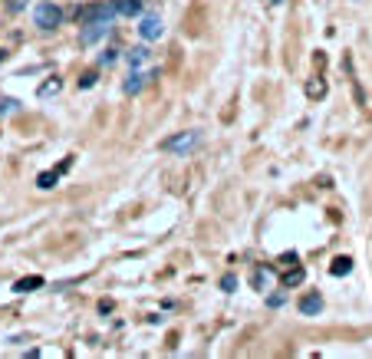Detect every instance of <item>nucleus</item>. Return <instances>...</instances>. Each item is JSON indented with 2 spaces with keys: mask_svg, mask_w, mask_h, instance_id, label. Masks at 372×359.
Segmentation results:
<instances>
[{
  "mask_svg": "<svg viewBox=\"0 0 372 359\" xmlns=\"http://www.w3.org/2000/svg\"><path fill=\"white\" fill-rule=\"evenodd\" d=\"M33 23H37L40 30H56L63 23V10L53 0H40V3L33 7Z\"/></svg>",
  "mask_w": 372,
  "mask_h": 359,
  "instance_id": "obj_1",
  "label": "nucleus"
},
{
  "mask_svg": "<svg viewBox=\"0 0 372 359\" xmlns=\"http://www.w3.org/2000/svg\"><path fill=\"white\" fill-rule=\"evenodd\" d=\"M198 142H201V132L198 129H188V132H178V135H172V139H165L162 149L172 152V155H188V152L198 149Z\"/></svg>",
  "mask_w": 372,
  "mask_h": 359,
  "instance_id": "obj_2",
  "label": "nucleus"
},
{
  "mask_svg": "<svg viewBox=\"0 0 372 359\" xmlns=\"http://www.w3.org/2000/svg\"><path fill=\"white\" fill-rule=\"evenodd\" d=\"M109 30H112V20H92V23H83V30H79V43L83 46L99 43L103 37H109Z\"/></svg>",
  "mask_w": 372,
  "mask_h": 359,
  "instance_id": "obj_3",
  "label": "nucleus"
},
{
  "mask_svg": "<svg viewBox=\"0 0 372 359\" xmlns=\"http://www.w3.org/2000/svg\"><path fill=\"white\" fill-rule=\"evenodd\" d=\"M112 17H116V7L99 0V3H90V7H83V10L76 14V20H79V27H83V23H92V20H112Z\"/></svg>",
  "mask_w": 372,
  "mask_h": 359,
  "instance_id": "obj_4",
  "label": "nucleus"
},
{
  "mask_svg": "<svg viewBox=\"0 0 372 359\" xmlns=\"http://www.w3.org/2000/svg\"><path fill=\"white\" fill-rule=\"evenodd\" d=\"M162 33H165V23H162V17H158V14H149V17H142V20H138V37H142L145 43L158 40Z\"/></svg>",
  "mask_w": 372,
  "mask_h": 359,
  "instance_id": "obj_5",
  "label": "nucleus"
},
{
  "mask_svg": "<svg viewBox=\"0 0 372 359\" xmlns=\"http://www.w3.org/2000/svg\"><path fill=\"white\" fill-rule=\"evenodd\" d=\"M149 79H152V73H142V66H138V70H132L129 79L122 83V90H125V96H135V92H142V86H145Z\"/></svg>",
  "mask_w": 372,
  "mask_h": 359,
  "instance_id": "obj_6",
  "label": "nucleus"
},
{
  "mask_svg": "<svg viewBox=\"0 0 372 359\" xmlns=\"http://www.w3.org/2000/svg\"><path fill=\"white\" fill-rule=\"evenodd\" d=\"M300 314H303V316L323 314V297H320V294H307V297L300 300Z\"/></svg>",
  "mask_w": 372,
  "mask_h": 359,
  "instance_id": "obj_7",
  "label": "nucleus"
},
{
  "mask_svg": "<svg viewBox=\"0 0 372 359\" xmlns=\"http://www.w3.org/2000/svg\"><path fill=\"white\" fill-rule=\"evenodd\" d=\"M125 60H129L132 70H138V66H145V63L152 60V50H149V46H135V50H129V57H125Z\"/></svg>",
  "mask_w": 372,
  "mask_h": 359,
  "instance_id": "obj_8",
  "label": "nucleus"
},
{
  "mask_svg": "<svg viewBox=\"0 0 372 359\" xmlns=\"http://www.w3.org/2000/svg\"><path fill=\"white\" fill-rule=\"evenodd\" d=\"M280 284L283 287H300V284H303V267H300V264H290V267L283 270Z\"/></svg>",
  "mask_w": 372,
  "mask_h": 359,
  "instance_id": "obj_9",
  "label": "nucleus"
},
{
  "mask_svg": "<svg viewBox=\"0 0 372 359\" xmlns=\"http://www.w3.org/2000/svg\"><path fill=\"white\" fill-rule=\"evenodd\" d=\"M112 7H116V14H122V17H138L142 14V0H116Z\"/></svg>",
  "mask_w": 372,
  "mask_h": 359,
  "instance_id": "obj_10",
  "label": "nucleus"
},
{
  "mask_svg": "<svg viewBox=\"0 0 372 359\" xmlns=\"http://www.w3.org/2000/svg\"><path fill=\"white\" fill-rule=\"evenodd\" d=\"M303 92H307L310 99H323V96H327V83H323L320 76H313V79H307V86H303Z\"/></svg>",
  "mask_w": 372,
  "mask_h": 359,
  "instance_id": "obj_11",
  "label": "nucleus"
},
{
  "mask_svg": "<svg viewBox=\"0 0 372 359\" xmlns=\"http://www.w3.org/2000/svg\"><path fill=\"white\" fill-rule=\"evenodd\" d=\"M273 274H277V270H270L267 264H260V267L254 270V287H257V290H267V284L273 280Z\"/></svg>",
  "mask_w": 372,
  "mask_h": 359,
  "instance_id": "obj_12",
  "label": "nucleus"
},
{
  "mask_svg": "<svg viewBox=\"0 0 372 359\" xmlns=\"http://www.w3.org/2000/svg\"><path fill=\"white\" fill-rule=\"evenodd\" d=\"M37 287H43V277H37V274H33V277H23V280H17L14 290H17V294H30V290H37Z\"/></svg>",
  "mask_w": 372,
  "mask_h": 359,
  "instance_id": "obj_13",
  "label": "nucleus"
},
{
  "mask_svg": "<svg viewBox=\"0 0 372 359\" xmlns=\"http://www.w3.org/2000/svg\"><path fill=\"white\" fill-rule=\"evenodd\" d=\"M56 181H60V172H40L37 175V188L50 192V188H56Z\"/></svg>",
  "mask_w": 372,
  "mask_h": 359,
  "instance_id": "obj_14",
  "label": "nucleus"
},
{
  "mask_svg": "<svg viewBox=\"0 0 372 359\" xmlns=\"http://www.w3.org/2000/svg\"><path fill=\"white\" fill-rule=\"evenodd\" d=\"M349 270H353V260H349V257H336V260L329 264V274H333V277H346Z\"/></svg>",
  "mask_w": 372,
  "mask_h": 359,
  "instance_id": "obj_15",
  "label": "nucleus"
},
{
  "mask_svg": "<svg viewBox=\"0 0 372 359\" xmlns=\"http://www.w3.org/2000/svg\"><path fill=\"white\" fill-rule=\"evenodd\" d=\"M60 90H63V79H56V76H53L50 83H43V86L37 90V96H40V99H50V96H56Z\"/></svg>",
  "mask_w": 372,
  "mask_h": 359,
  "instance_id": "obj_16",
  "label": "nucleus"
},
{
  "mask_svg": "<svg viewBox=\"0 0 372 359\" xmlns=\"http://www.w3.org/2000/svg\"><path fill=\"white\" fill-rule=\"evenodd\" d=\"M234 287H238V277H234V274H224V277H221V290H224V294H231Z\"/></svg>",
  "mask_w": 372,
  "mask_h": 359,
  "instance_id": "obj_17",
  "label": "nucleus"
},
{
  "mask_svg": "<svg viewBox=\"0 0 372 359\" xmlns=\"http://www.w3.org/2000/svg\"><path fill=\"white\" fill-rule=\"evenodd\" d=\"M283 303H287L283 294H270V297H267V307H283Z\"/></svg>",
  "mask_w": 372,
  "mask_h": 359,
  "instance_id": "obj_18",
  "label": "nucleus"
},
{
  "mask_svg": "<svg viewBox=\"0 0 372 359\" xmlns=\"http://www.w3.org/2000/svg\"><path fill=\"white\" fill-rule=\"evenodd\" d=\"M92 83H96V73H86L83 79H79V90H90Z\"/></svg>",
  "mask_w": 372,
  "mask_h": 359,
  "instance_id": "obj_19",
  "label": "nucleus"
},
{
  "mask_svg": "<svg viewBox=\"0 0 372 359\" xmlns=\"http://www.w3.org/2000/svg\"><path fill=\"white\" fill-rule=\"evenodd\" d=\"M99 63H103V66H109V63H116V50H105L103 57H99Z\"/></svg>",
  "mask_w": 372,
  "mask_h": 359,
  "instance_id": "obj_20",
  "label": "nucleus"
},
{
  "mask_svg": "<svg viewBox=\"0 0 372 359\" xmlns=\"http://www.w3.org/2000/svg\"><path fill=\"white\" fill-rule=\"evenodd\" d=\"M277 3H283V0H270V7H277Z\"/></svg>",
  "mask_w": 372,
  "mask_h": 359,
  "instance_id": "obj_21",
  "label": "nucleus"
},
{
  "mask_svg": "<svg viewBox=\"0 0 372 359\" xmlns=\"http://www.w3.org/2000/svg\"><path fill=\"white\" fill-rule=\"evenodd\" d=\"M0 60H3V50H0Z\"/></svg>",
  "mask_w": 372,
  "mask_h": 359,
  "instance_id": "obj_22",
  "label": "nucleus"
}]
</instances>
